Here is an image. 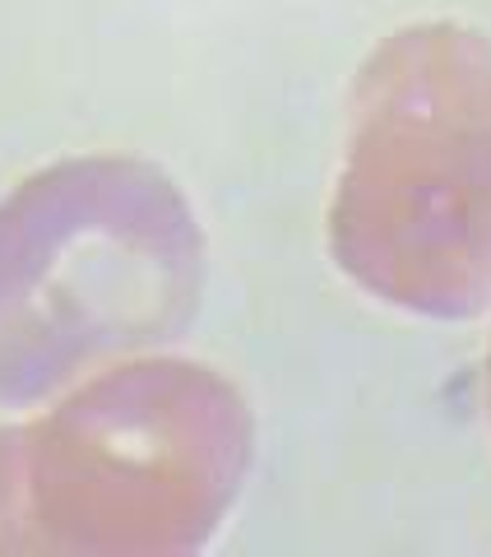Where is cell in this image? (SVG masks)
Masks as SVG:
<instances>
[{"mask_svg":"<svg viewBox=\"0 0 491 557\" xmlns=\"http://www.w3.org/2000/svg\"><path fill=\"white\" fill-rule=\"evenodd\" d=\"M0 214V395H38L93 348L190 293L196 242L177 200L149 223H93V168L56 172Z\"/></svg>","mask_w":491,"mask_h":557,"instance_id":"1","label":"cell"}]
</instances>
